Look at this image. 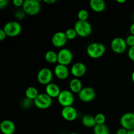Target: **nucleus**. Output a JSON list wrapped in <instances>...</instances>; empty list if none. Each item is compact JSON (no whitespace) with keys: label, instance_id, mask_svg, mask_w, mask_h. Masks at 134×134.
Wrapping results in <instances>:
<instances>
[{"label":"nucleus","instance_id":"obj_22","mask_svg":"<svg viewBox=\"0 0 134 134\" xmlns=\"http://www.w3.org/2000/svg\"><path fill=\"white\" fill-rule=\"evenodd\" d=\"M44 59L49 64H54L58 62V53L54 51H47L44 55Z\"/></svg>","mask_w":134,"mask_h":134},{"label":"nucleus","instance_id":"obj_18","mask_svg":"<svg viewBox=\"0 0 134 134\" xmlns=\"http://www.w3.org/2000/svg\"><path fill=\"white\" fill-rule=\"evenodd\" d=\"M105 2L103 0H91L90 7L93 11L96 13L103 12L105 9Z\"/></svg>","mask_w":134,"mask_h":134},{"label":"nucleus","instance_id":"obj_5","mask_svg":"<svg viewBox=\"0 0 134 134\" xmlns=\"http://www.w3.org/2000/svg\"><path fill=\"white\" fill-rule=\"evenodd\" d=\"M52 98L46 93H41L34 101L36 107L40 109H46L52 105Z\"/></svg>","mask_w":134,"mask_h":134},{"label":"nucleus","instance_id":"obj_12","mask_svg":"<svg viewBox=\"0 0 134 134\" xmlns=\"http://www.w3.org/2000/svg\"><path fill=\"white\" fill-rule=\"evenodd\" d=\"M68 38L65 35V32L63 31H58L55 33L52 37V44L57 48L63 47L68 41Z\"/></svg>","mask_w":134,"mask_h":134},{"label":"nucleus","instance_id":"obj_39","mask_svg":"<svg viewBox=\"0 0 134 134\" xmlns=\"http://www.w3.org/2000/svg\"><path fill=\"white\" fill-rule=\"evenodd\" d=\"M116 1L119 3H125L126 1V0H116Z\"/></svg>","mask_w":134,"mask_h":134},{"label":"nucleus","instance_id":"obj_34","mask_svg":"<svg viewBox=\"0 0 134 134\" xmlns=\"http://www.w3.org/2000/svg\"><path fill=\"white\" fill-rule=\"evenodd\" d=\"M128 133V130H126L125 128H120L119 129H118V130L116 131V134H127Z\"/></svg>","mask_w":134,"mask_h":134},{"label":"nucleus","instance_id":"obj_11","mask_svg":"<svg viewBox=\"0 0 134 134\" xmlns=\"http://www.w3.org/2000/svg\"><path fill=\"white\" fill-rule=\"evenodd\" d=\"M80 100L83 102H90L94 100L96 97V91L92 87H85L78 94Z\"/></svg>","mask_w":134,"mask_h":134},{"label":"nucleus","instance_id":"obj_16","mask_svg":"<svg viewBox=\"0 0 134 134\" xmlns=\"http://www.w3.org/2000/svg\"><path fill=\"white\" fill-rule=\"evenodd\" d=\"M86 72V67L83 63L76 62L71 68L70 73L75 77H82Z\"/></svg>","mask_w":134,"mask_h":134},{"label":"nucleus","instance_id":"obj_17","mask_svg":"<svg viewBox=\"0 0 134 134\" xmlns=\"http://www.w3.org/2000/svg\"><path fill=\"white\" fill-rule=\"evenodd\" d=\"M60 92H61V90H60V87L56 84L51 82L46 86L45 93L52 98H58Z\"/></svg>","mask_w":134,"mask_h":134},{"label":"nucleus","instance_id":"obj_19","mask_svg":"<svg viewBox=\"0 0 134 134\" xmlns=\"http://www.w3.org/2000/svg\"><path fill=\"white\" fill-rule=\"evenodd\" d=\"M69 89L73 93H79L81 91L83 88H82V85L81 81L79 79L75 78L73 79L69 82Z\"/></svg>","mask_w":134,"mask_h":134},{"label":"nucleus","instance_id":"obj_29","mask_svg":"<svg viewBox=\"0 0 134 134\" xmlns=\"http://www.w3.org/2000/svg\"><path fill=\"white\" fill-rule=\"evenodd\" d=\"M31 103H32V100L27 99L26 98H24V100L22 101V106L26 109H27L31 107Z\"/></svg>","mask_w":134,"mask_h":134},{"label":"nucleus","instance_id":"obj_27","mask_svg":"<svg viewBox=\"0 0 134 134\" xmlns=\"http://www.w3.org/2000/svg\"><path fill=\"white\" fill-rule=\"evenodd\" d=\"M26 13L23 10H18L14 13V18L16 20H22L25 17Z\"/></svg>","mask_w":134,"mask_h":134},{"label":"nucleus","instance_id":"obj_25","mask_svg":"<svg viewBox=\"0 0 134 134\" xmlns=\"http://www.w3.org/2000/svg\"><path fill=\"white\" fill-rule=\"evenodd\" d=\"M65 34L68 40H73V39H74L77 37V35H78L77 32H76L75 30L74 29V27L73 28L68 29L65 31Z\"/></svg>","mask_w":134,"mask_h":134},{"label":"nucleus","instance_id":"obj_38","mask_svg":"<svg viewBox=\"0 0 134 134\" xmlns=\"http://www.w3.org/2000/svg\"><path fill=\"white\" fill-rule=\"evenodd\" d=\"M131 78H132V82H133V83H134V71H133V72H132V75H131Z\"/></svg>","mask_w":134,"mask_h":134},{"label":"nucleus","instance_id":"obj_33","mask_svg":"<svg viewBox=\"0 0 134 134\" xmlns=\"http://www.w3.org/2000/svg\"><path fill=\"white\" fill-rule=\"evenodd\" d=\"M7 36V35L5 34L4 30H3V29H1V30H0V41H3L4 39L6 38Z\"/></svg>","mask_w":134,"mask_h":134},{"label":"nucleus","instance_id":"obj_31","mask_svg":"<svg viewBox=\"0 0 134 134\" xmlns=\"http://www.w3.org/2000/svg\"><path fill=\"white\" fill-rule=\"evenodd\" d=\"M24 2V1H23V0H13V4L16 7H22Z\"/></svg>","mask_w":134,"mask_h":134},{"label":"nucleus","instance_id":"obj_36","mask_svg":"<svg viewBox=\"0 0 134 134\" xmlns=\"http://www.w3.org/2000/svg\"><path fill=\"white\" fill-rule=\"evenodd\" d=\"M44 2L47 4H53L56 2V0H44Z\"/></svg>","mask_w":134,"mask_h":134},{"label":"nucleus","instance_id":"obj_42","mask_svg":"<svg viewBox=\"0 0 134 134\" xmlns=\"http://www.w3.org/2000/svg\"><path fill=\"white\" fill-rule=\"evenodd\" d=\"M87 134H89V133H87Z\"/></svg>","mask_w":134,"mask_h":134},{"label":"nucleus","instance_id":"obj_26","mask_svg":"<svg viewBox=\"0 0 134 134\" xmlns=\"http://www.w3.org/2000/svg\"><path fill=\"white\" fill-rule=\"evenodd\" d=\"M96 124H105L106 117L103 113H98L94 116Z\"/></svg>","mask_w":134,"mask_h":134},{"label":"nucleus","instance_id":"obj_32","mask_svg":"<svg viewBox=\"0 0 134 134\" xmlns=\"http://www.w3.org/2000/svg\"><path fill=\"white\" fill-rule=\"evenodd\" d=\"M9 3V1L8 0H1L0 1V9H3V8L6 7Z\"/></svg>","mask_w":134,"mask_h":134},{"label":"nucleus","instance_id":"obj_20","mask_svg":"<svg viewBox=\"0 0 134 134\" xmlns=\"http://www.w3.org/2000/svg\"><path fill=\"white\" fill-rule=\"evenodd\" d=\"M82 124L86 128H94L96 123L94 116L92 115H85L82 118Z\"/></svg>","mask_w":134,"mask_h":134},{"label":"nucleus","instance_id":"obj_8","mask_svg":"<svg viewBox=\"0 0 134 134\" xmlns=\"http://www.w3.org/2000/svg\"><path fill=\"white\" fill-rule=\"evenodd\" d=\"M127 43L123 38L117 37L111 41V47L112 51L116 54H122L127 48Z\"/></svg>","mask_w":134,"mask_h":134},{"label":"nucleus","instance_id":"obj_14","mask_svg":"<svg viewBox=\"0 0 134 134\" xmlns=\"http://www.w3.org/2000/svg\"><path fill=\"white\" fill-rule=\"evenodd\" d=\"M0 130L3 134H14L16 131V126L12 120L6 119L0 123Z\"/></svg>","mask_w":134,"mask_h":134},{"label":"nucleus","instance_id":"obj_7","mask_svg":"<svg viewBox=\"0 0 134 134\" xmlns=\"http://www.w3.org/2000/svg\"><path fill=\"white\" fill-rule=\"evenodd\" d=\"M52 78H53V73L49 68H47L41 69L37 75V79L38 82L41 85H46V86L51 83Z\"/></svg>","mask_w":134,"mask_h":134},{"label":"nucleus","instance_id":"obj_2","mask_svg":"<svg viewBox=\"0 0 134 134\" xmlns=\"http://www.w3.org/2000/svg\"><path fill=\"white\" fill-rule=\"evenodd\" d=\"M77 35L81 37H87L92 31V27L91 24L88 21L77 20L74 26Z\"/></svg>","mask_w":134,"mask_h":134},{"label":"nucleus","instance_id":"obj_1","mask_svg":"<svg viewBox=\"0 0 134 134\" xmlns=\"http://www.w3.org/2000/svg\"><path fill=\"white\" fill-rule=\"evenodd\" d=\"M105 46L98 42L90 43L86 48L88 56L93 59H98L102 57L105 53Z\"/></svg>","mask_w":134,"mask_h":134},{"label":"nucleus","instance_id":"obj_37","mask_svg":"<svg viewBox=\"0 0 134 134\" xmlns=\"http://www.w3.org/2000/svg\"><path fill=\"white\" fill-rule=\"evenodd\" d=\"M127 134H134V130H128V133H127Z\"/></svg>","mask_w":134,"mask_h":134},{"label":"nucleus","instance_id":"obj_24","mask_svg":"<svg viewBox=\"0 0 134 134\" xmlns=\"http://www.w3.org/2000/svg\"><path fill=\"white\" fill-rule=\"evenodd\" d=\"M77 17H78L79 20L87 21V19L89 17V13L86 9H81L78 12Z\"/></svg>","mask_w":134,"mask_h":134},{"label":"nucleus","instance_id":"obj_41","mask_svg":"<svg viewBox=\"0 0 134 134\" xmlns=\"http://www.w3.org/2000/svg\"><path fill=\"white\" fill-rule=\"evenodd\" d=\"M133 20H134V14H133Z\"/></svg>","mask_w":134,"mask_h":134},{"label":"nucleus","instance_id":"obj_6","mask_svg":"<svg viewBox=\"0 0 134 134\" xmlns=\"http://www.w3.org/2000/svg\"><path fill=\"white\" fill-rule=\"evenodd\" d=\"M57 98L58 103L63 107L72 106L75 101L73 92L71 90H64L61 91Z\"/></svg>","mask_w":134,"mask_h":134},{"label":"nucleus","instance_id":"obj_9","mask_svg":"<svg viewBox=\"0 0 134 134\" xmlns=\"http://www.w3.org/2000/svg\"><path fill=\"white\" fill-rule=\"evenodd\" d=\"M73 58V53L68 48H62L58 52V63L59 64L67 66L71 63Z\"/></svg>","mask_w":134,"mask_h":134},{"label":"nucleus","instance_id":"obj_35","mask_svg":"<svg viewBox=\"0 0 134 134\" xmlns=\"http://www.w3.org/2000/svg\"><path fill=\"white\" fill-rule=\"evenodd\" d=\"M130 31L131 35H134V22L131 24L130 27Z\"/></svg>","mask_w":134,"mask_h":134},{"label":"nucleus","instance_id":"obj_10","mask_svg":"<svg viewBox=\"0 0 134 134\" xmlns=\"http://www.w3.org/2000/svg\"><path fill=\"white\" fill-rule=\"evenodd\" d=\"M120 124L122 128L127 130H134V113H126L122 115L120 119Z\"/></svg>","mask_w":134,"mask_h":134},{"label":"nucleus","instance_id":"obj_13","mask_svg":"<svg viewBox=\"0 0 134 134\" xmlns=\"http://www.w3.org/2000/svg\"><path fill=\"white\" fill-rule=\"evenodd\" d=\"M61 115L63 119H65V120L71 122L77 119L78 113L75 107H73V106H69V107H63Z\"/></svg>","mask_w":134,"mask_h":134},{"label":"nucleus","instance_id":"obj_21","mask_svg":"<svg viewBox=\"0 0 134 134\" xmlns=\"http://www.w3.org/2000/svg\"><path fill=\"white\" fill-rule=\"evenodd\" d=\"M39 94V92H38L37 89L34 86H30V87L27 88L25 91V96L26 98L29 99L34 101L35 98L38 96Z\"/></svg>","mask_w":134,"mask_h":134},{"label":"nucleus","instance_id":"obj_28","mask_svg":"<svg viewBox=\"0 0 134 134\" xmlns=\"http://www.w3.org/2000/svg\"><path fill=\"white\" fill-rule=\"evenodd\" d=\"M126 42L127 43V45L130 46V47L134 46V35H130L126 39Z\"/></svg>","mask_w":134,"mask_h":134},{"label":"nucleus","instance_id":"obj_3","mask_svg":"<svg viewBox=\"0 0 134 134\" xmlns=\"http://www.w3.org/2000/svg\"><path fill=\"white\" fill-rule=\"evenodd\" d=\"M41 8L40 1L38 0H26L22 6V10L29 15H35L39 13Z\"/></svg>","mask_w":134,"mask_h":134},{"label":"nucleus","instance_id":"obj_15","mask_svg":"<svg viewBox=\"0 0 134 134\" xmlns=\"http://www.w3.org/2000/svg\"><path fill=\"white\" fill-rule=\"evenodd\" d=\"M54 73L56 77H58V79L60 80H65L69 77L70 71L69 70L66 65L58 64L55 66Z\"/></svg>","mask_w":134,"mask_h":134},{"label":"nucleus","instance_id":"obj_40","mask_svg":"<svg viewBox=\"0 0 134 134\" xmlns=\"http://www.w3.org/2000/svg\"><path fill=\"white\" fill-rule=\"evenodd\" d=\"M69 134H78V133H75V132H73V133H69Z\"/></svg>","mask_w":134,"mask_h":134},{"label":"nucleus","instance_id":"obj_23","mask_svg":"<svg viewBox=\"0 0 134 134\" xmlns=\"http://www.w3.org/2000/svg\"><path fill=\"white\" fill-rule=\"evenodd\" d=\"M94 134H110V130L105 124H96L93 128Z\"/></svg>","mask_w":134,"mask_h":134},{"label":"nucleus","instance_id":"obj_4","mask_svg":"<svg viewBox=\"0 0 134 134\" xmlns=\"http://www.w3.org/2000/svg\"><path fill=\"white\" fill-rule=\"evenodd\" d=\"M3 30L7 36L14 37L20 34L22 31V26L16 21H10L4 25Z\"/></svg>","mask_w":134,"mask_h":134},{"label":"nucleus","instance_id":"obj_30","mask_svg":"<svg viewBox=\"0 0 134 134\" xmlns=\"http://www.w3.org/2000/svg\"><path fill=\"white\" fill-rule=\"evenodd\" d=\"M128 58H129L132 61L134 62V46L133 47H130L128 52Z\"/></svg>","mask_w":134,"mask_h":134}]
</instances>
